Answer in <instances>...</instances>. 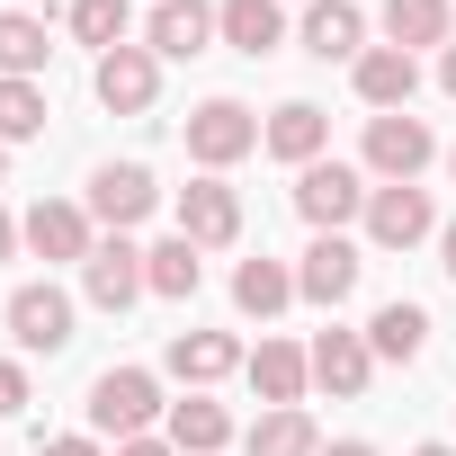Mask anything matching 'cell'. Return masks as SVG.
<instances>
[{
    "mask_svg": "<svg viewBox=\"0 0 456 456\" xmlns=\"http://www.w3.org/2000/svg\"><path fill=\"white\" fill-rule=\"evenodd\" d=\"M429 233H438V206H429L420 179L367 197V242H376V251H411V242H429Z\"/></svg>",
    "mask_w": 456,
    "mask_h": 456,
    "instance_id": "9",
    "label": "cell"
},
{
    "mask_svg": "<svg viewBox=\"0 0 456 456\" xmlns=\"http://www.w3.org/2000/svg\"><path fill=\"white\" fill-rule=\"evenodd\" d=\"M447 179H456V143H447Z\"/></svg>",
    "mask_w": 456,
    "mask_h": 456,
    "instance_id": "39",
    "label": "cell"
},
{
    "mask_svg": "<svg viewBox=\"0 0 456 456\" xmlns=\"http://www.w3.org/2000/svg\"><path fill=\"white\" fill-rule=\"evenodd\" d=\"M161 367H170L188 394H206V385H224V376L242 367V340H233V331H170Z\"/></svg>",
    "mask_w": 456,
    "mask_h": 456,
    "instance_id": "14",
    "label": "cell"
},
{
    "mask_svg": "<svg viewBox=\"0 0 456 456\" xmlns=\"http://www.w3.org/2000/svg\"><path fill=\"white\" fill-rule=\"evenodd\" d=\"M251 456H322V429H314V411L305 403H278V411H260L251 420V438H242Z\"/></svg>",
    "mask_w": 456,
    "mask_h": 456,
    "instance_id": "23",
    "label": "cell"
},
{
    "mask_svg": "<svg viewBox=\"0 0 456 456\" xmlns=\"http://www.w3.org/2000/svg\"><path fill=\"white\" fill-rule=\"evenodd\" d=\"M233 305L260 314V322L287 314V305H296V269H287V260H242V269H233Z\"/></svg>",
    "mask_w": 456,
    "mask_h": 456,
    "instance_id": "25",
    "label": "cell"
},
{
    "mask_svg": "<svg viewBox=\"0 0 456 456\" xmlns=\"http://www.w3.org/2000/svg\"><path fill=\"white\" fill-rule=\"evenodd\" d=\"M0 179H10V143H0Z\"/></svg>",
    "mask_w": 456,
    "mask_h": 456,
    "instance_id": "38",
    "label": "cell"
},
{
    "mask_svg": "<svg viewBox=\"0 0 456 456\" xmlns=\"http://www.w3.org/2000/svg\"><path fill=\"white\" fill-rule=\"evenodd\" d=\"M72 37L99 45V54L134 45V0H72Z\"/></svg>",
    "mask_w": 456,
    "mask_h": 456,
    "instance_id": "28",
    "label": "cell"
},
{
    "mask_svg": "<svg viewBox=\"0 0 456 456\" xmlns=\"http://www.w3.org/2000/svg\"><path fill=\"white\" fill-rule=\"evenodd\" d=\"M45 117H54V108H45L37 81H0V143H37Z\"/></svg>",
    "mask_w": 456,
    "mask_h": 456,
    "instance_id": "29",
    "label": "cell"
},
{
    "mask_svg": "<svg viewBox=\"0 0 456 456\" xmlns=\"http://www.w3.org/2000/svg\"><path fill=\"white\" fill-rule=\"evenodd\" d=\"M385 37H394L403 54H420V45H456V37H447V0H385Z\"/></svg>",
    "mask_w": 456,
    "mask_h": 456,
    "instance_id": "27",
    "label": "cell"
},
{
    "mask_svg": "<svg viewBox=\"0 0 456 456\" xmlns=\"http://www.w3.org/2000/svg\"><path fill=\"white\" fill-rule=\"evenodd\" d=\"M322 456H376V447H367V438H331Z\"/></svg>",
    "mask_w": 456,
    "mask_h": 456,
    "instance_id": "35",
    "label": "cell"
},
{
    "mask_svg": "<svg viewBox=\"0 0 456 456\" xmlns=\"http://www.w3.org/2000/svg\"><path fill=\"white\" fill-rule=\"evenodd\" d=\"M349 81H358V99H367L376 117H394V108H411V90H420V63H411L403 45H367V54L349 63Z\"/></svg>",
    "mask_w": 456,
    "mask_h": 456,
    "instance_id": "15",
    "label": "cell"
},
{
    "mask_svg": "<svg viewBox=\"0 0 456 456\" xmlns=\"http://www.w3.org/2000/svg\"><path fill=\"white\" fill-rule=\"evenodd\" d=\"M322 143H331V117H322L314 99H287V108H269V126H260V152H278V161H296V170H314Z\"/></svg>",
    "mask_w": 456,
    "mask_h": 456,
    "instance_id": "16",
    "label": "cell"
},
{
    "mask_svg": "<svg viewBox=\"0 0 456 456\" xmlns=\"http://www.w3.org/2000/svg\"><path fill=\"white\" fill-rule=\"evenodd\" d=\"M45 19H28V10H0V81H37L45 72Z\"/></svg>",
    "mask_w": 456,
    "mask_h": 456,
    "instance_id": "26",
    "label": "cell"
},
{
    "mask_svg": "<svg viewBox=\"0 0 456 456\" xmlns=\"http://www.w3.org/2000/svg\"><path fill=\"white\" fill-rule=\"evenodd\" d=\"M242 152H260V117L242 108V99H206V108H188V161L197 170H233Z\"/></svg>",
    "mask_w": 456,
    "mask_h": 456,
    "instance_id": "3",
    "label": "cell"
},
{
    "mask_svg": "<svg viewBox=\"0 0 456 456\" xmlns=\"http://www.w3.org/2000/svg\"><path fill=\"white\" fill-rule=\"evenodd\" d=\"M305 358H314V385H322V394H340V403H358V394H367V376H376L367 331H322Z\"/></svg>",
    "mask_w": 456,
    "mask_h": 456,
    "instance_id": "17",
    "label": "cell"
},
{
    "mask_svg": "<svg viewBox=\"0 0 456 456\" xmlns=\"http://www.w3.org/2000/svg\"><path fill=\"white\" fill-rule=\"evenodd\" d=\"M411 456H456V447H447V438H429V447H411Z\"/></svg>",
    "mask_w": 456,
    "mask_h": 456,
    "instance_id": "37",
    "label": "cell"
},
{
    "mask_svg": "<svg viewBox=\"0 0 456 456\" xmlns=\"http://www.w3.org/2000/svg\"><path fill=\"white\" fill-rule=\"evenodd\" d=\"M438 161V134L411 117V108H394V117H367V170L385 179V188H403V179H420Z\"/></svg>",
    "mask_w": 456,
    "mask_h": 456,
    "instance_id": "6",
    "label": "cell"
},
{
    "mask_svg": "<svg viewBox=\"0 0 456 456\" xmlns=\"http://www.w3.org/2000/svg\"><path fill=\"white\" fill-rule=\"evenodd\" d=\"M179 233H188L197 251H224V242H242V197L224 188L215 170H206V179H188V188H179Z\"/></svg>",
    "mask_w": 456,
    "mask_h": 456,
    "instance_id": "11",
    "label": "cell"
},
{
    "mask_svg": "<svg viewBox=\"0 0 456 456\" xmlns=\"http://www.w3.org/2000/svg\"><path fill=\"white\" fill-rule=\"evenodd\" d=\"M81 296H90L99 314H126L134 296H152V287H143V251H134L126 233H108V242L81 260Z\"/></svg>",
    "mask_w": 456,
    "mask_h": 456,
    "instance_id": "12",
    "label": "cell"
},
{
    "mask_svg": "<svg viewBox=\"0 0 456 456\" xmlns=\"http://www.w3.org/2000/svg\"><path fill=\"white\" fill-rule=\"evenodd\" d=\"M438 90H447V99H456V45H447V54H438Z\"/></svg>",
    "mask_w": 456,
    "mask_h": 456,
    "instance_id": "36",
    "label": "cell"
},
{
    "mask_svg": "<svg viewBox=\"0 0 456 456\" xmlns=\"http://www.w3.org/2000/svg\"><path fill=\"white\" fill-rule=\"evenodd\" d=\"M305 54H314V63H358V54H367L358 0H314V10H305Z\"/></svg>",
    "mask_w": 456,
    "mask_h": 456,
    "instance_id": "20",
    "label": "cell"
},
{
    "mask_svg": "<svg viewBox=\"0 0 456 456\" xmlns=\"http://www.w3.org/2000/svg\"><path fill=\"white\" fill-rule=\"evenodd\" d=\"M19 242H28L45 269H81V260L99 251V233H90V206H72V197H37V206L19 215Z\"/></svg>",
    "mask_w": 456,
    "mask_h": 456,
    "instance_id": "4",
    "label": "cell"
},
{
    "mask_svg": "<svg viewBox=\"0 0 456 456\" xmlns=\"http://www.w3.org/2000/svg\"><path fill=\"white\" fill-rule=\"evenodd\" d=\"M215 37L260 63V54L287 45V10H278V0H215Z\"/></svg>",
    "mask_w": 456,
    "mask_h": 456,
    "instance_id": "18",
    "label": "cell"
},
{
    "mask_svg": "<svg viewBox=\"0 0 456 456\" xmlns=\"http://www.w3.org/2000/svg\"><path fill=\"white\" fill-rule=\"evenodd\" d=\"M37 456H108V447H99V438H45Z\"/></svg>",
    "mask_w": 456,
    "mask_h": 456,
    "instance_id": "31",
    "label": "cell"
},
{
    "mask_svg": "<svg viewBox=\"0 0 456 456\" xmlns=\"http://www.w3.org/2000/svg\"><path fill=\"white\" fill-rule=\"evenodd\" d=\"M10 411H28V367L0 358V420H10Z\"/></svg>",
    "mask_w": 456,
    "mask_h": 456,
    "instance_id": "30",
    "label": "cell"
},
{
    "mask_svg": "<svg viewBox=\"0 0 456 456\" xmlns=\"http://www.w3.org/2000/svg\"><path fill=\"white\" fill-rule=\"evenodd\" d=\"M242 376H251V394L278 411V403H305V385H314V358H305L296 340H260V349L242 358Z\"/></svg>",
    "mask_w": 456,
    "mask_h": 456,
    "instance_id": "19",
    "label": "cell"
},
{
    "mask_svg": "<svg viewBox=\"0 0 456 456\" xmlns=\"http://www.w3.org/2000/svg\"><path fill=\"white\" fill-rule=\"evenodd\" d=\"M10 340H19V358H63L72 349V296L54 278H28L10 296Z\"/></svg>",
    "mask_w": 456,
    "mask_h": 456,
    "instance_id": "5",
    "label": "cell"
},
{
    "mask_svg": "<svg viewBox=\"0 0 456 456\" xmlns=\"http://www.w3.org/2000/svg\"><path fill=\"white\" fill-rule=\"evenodd\" d=\"M367 170H349V161H314V170H296V215L314 224V233H340V224H367Z\"/></svg>",
    "mask_w": 456,
    "mask_h": 456,
    "instance_id": "2",
    "label": "cell"
},
{
    "mask_svg": "<svg viewBox=\"0 0 456 456\" xmlns=\"http://www.w3.org/2000/svg\"><path fill=\"white\" fill-rule=\"evenodd\" d=\"M161 411H170V403H161V376H152V367H108V376L90 385V429H99V438H143Z\"/></svg>",
    "mask_w": 456,
    "mask_h": 456,
    "instance_id": "1",
    "label": "cell"
},
{
    "mask_svg": "<svg viewBox=\"0 0 456 456\" xmlns=\"http://www.w3.org/2000/svg\"><path fill=\"white\" fill-rule=\"evenodd\" d=\"M438 269L456 278V224H438Z\"/></svg>",
    "mask_w": 456,
    "mask_h": 456,
    "instance_id": "33",
    "label": "cell"
},
{
    "mask_svg": "<svg viewBox=\"0 0 456 456\" xmlns=\"http://www.w3.org/2000/svg\"><path fill=\"white\" fill-rule=\"evenodd\" d=\"M367 349H376V358H394V367H411V358L429 349V314H420L411 296L376 305V314H367Z\"/></svg>",
    "mask_w": 456,
    "mask_h": 456,
    "instance_id": "22",
    "label": "cell"
},
{
    "mask_svg": "<svg viewBox=\"0 0 456 456\" xmlns=\"http://www.w3.org/2000/svg\"><path fill=\"white\" fill-rule=\"evenodd\" d=\"M10 251H19V215L0 206V260H10Z\"/></svg>",
    "mask_w": 456,
    "mask_h": 456,
    "instance_id": "34",
    "label": "cell"
},
{
    "mask_svg": "<svg viewBox=\"0 0 456 456\" xmlns=\"http://www.w3.org/2000/svg\"><path fill=\"white\" fill-rule=\"evenodd\" d=\"M161 206V179L143 161H99L90 170V224H108V233H134V224Z\"/></svg>",
    "mask_w": 456,
    "mask_h": 456,
    "instance_id": "7",
    "label": "cell"
},
{
    "mask_svg": "<svg viewBox=\"0 0 456 456\" xmlns=\"http://www.w3.org/2000/svg\"><path fill=\"white\" fill-rule=\"evenodd\" d=\"M170 447H179V456H224V447H233V411H224L215 394L170 403Z\"/></svg>",
    "mask_w": 456,
    "mask_h": 456,
    "instance_id": "21",
    "label": "cell"
},
{
    "mask_svg": "<svg viewBox=\"0 0 456 456\" xmlns=\"http://www.w3.org/2000/svg\"><path fill=\"white\" fill-rule=\"evenodd\" d=\"M90 90H99L108 117H143V108L161 99V54H152V45H117V54L90 63Z\"/></svg>",
    "mask_w": 456,
    "mask_h": 456,
    "instance_id": "8",
    "label": "cell"
},
{
    "mask_svg": "<svg viewBox=\"0 0 456 456\" xmlns=\"http://www.w3.org/2000/svg\"><path fill=\"white\" fill-rule=\"evenodd\" d=\"M117 456H179L170 438H117Z\"/></svg>",
    "mask_w": 456,
    "mask_h": 456,
    "instance_id": "32",
    "label": "cell"
},
{
    "mask_svg": "<svg viewBox=\"0 0 456 456\" xmlns=\"http://www.w3.org/2000/svg\"><path fill=\"white\" fill-rule=\"evenodd\" d=\"M358 269H367V260H358V242H349V233H314V251L296 260V296L331 314V305H349V296H358Z\"/></svg>",
    "mask_w": 456,
    "mask_h": 456,
    "instance_id": "10",
    "label": "cell"
},
{
    "mask_svg": "<svg viewBox=\"0 0 456 456\" xmlns=\"http://www.w3.org/2000/svg\"><path fill=\"white\" fill-rule=\"evenodd\" d=\"M197 278H206V260H197V242H188V233H170V242H152V251H143V287H152V296L188 305V296H197Z\"/></svg>",
    "mask_w": 456,
    "mask_h": 456,
    "instance_id": "24",
    "label": "cell"
},
{
    "mask_svg": "<svg viewBox=\"0 0 456 456\" xmlns=\"http://www.w3.org/2000/svg\"><path fill=\"white\" fill-rule=\"evenodd\" d=\"M143 45H152L161 63H197V54L215 45V10H206V0H152Z\"/></svg>",
    "mask_w": 456,
    "mask_h": 456,
    "instance_id": "13",
    "label": "cell"
}]
</instances>
